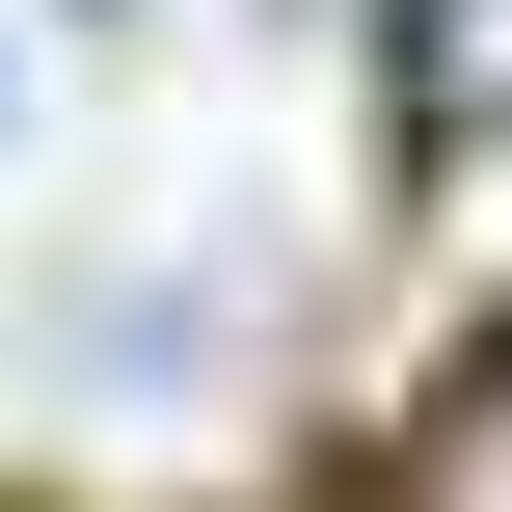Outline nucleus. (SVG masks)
<instances>
[{"instance_id":"nucleus-1","label":"nucleus","mask_w":512,"mask_h":512,"mask_svg":"<svg viewBox=\"0 0 512 512\" xmlns=\"http://www.w3.org/2000/svg\"><path fill=\"white\" fill-rule=\"evenodd\" d=\"M378 81H405V135H432V162H486V135H512V0H405V27H378Z\"/></svg>"},{"instance_id":"nucleus-2","label":"nucleus","mask_w":512,"mask_h":512,"mask_svg":"<svg viewBox=\"0 0 512 512\" xmlns=\"http://www.w3.org/2000/svg\"><path fill=\"white\" fill-rule=\"evenodd\" d=\"M378 512H512V351L432 405V432H405V486H378Z\"/></svg>"}]
</instances>
